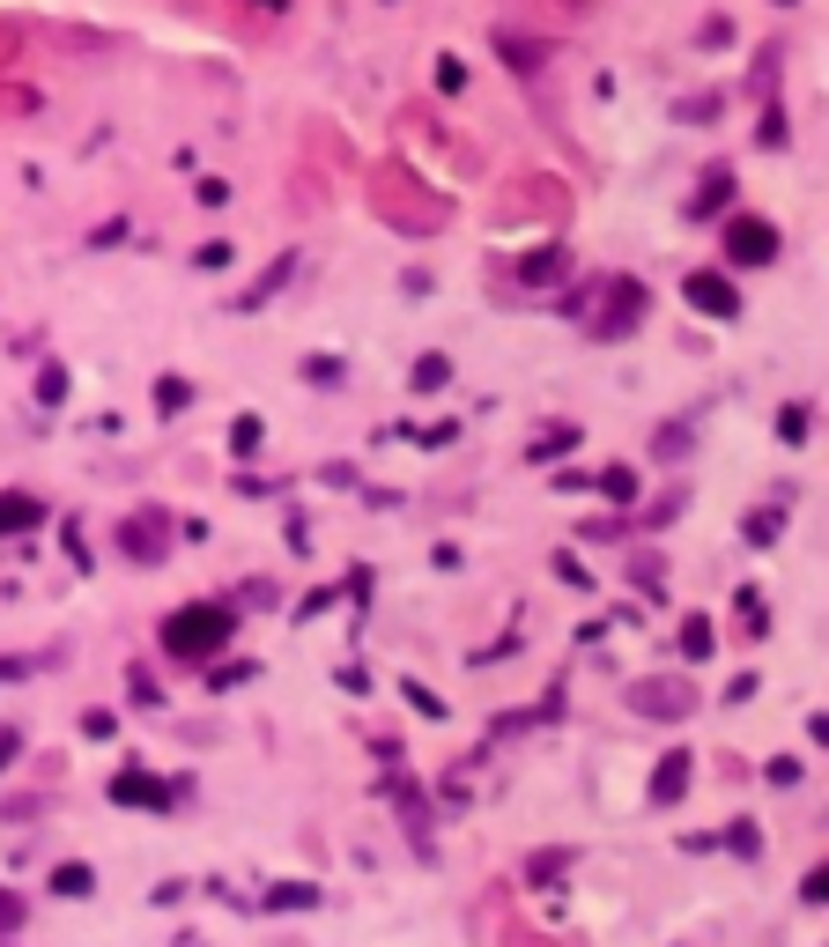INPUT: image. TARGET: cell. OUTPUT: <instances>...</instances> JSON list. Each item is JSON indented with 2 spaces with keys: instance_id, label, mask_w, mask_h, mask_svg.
<instances>
[{
  "instance_id": "1",
  "label": "cell",
  "mask_w": 829,
  "mask_h": 947,
  "mask_svg": "<svg viewBox=\"0 0 829 947\" xmlns=\"http://www.w3.org/2000/svg\"><path fill=\"white\" fill-rule=\"evenodd\" d=\"M230 637H238V622L222 615V607H178V615L164 622V644L178 660H215Z\"/></svg>"
},
{
  "instance_id": "2",
  "label": "cell",
  "mask_w": 829,
  "mask_h": 947,
  "mask_svg": "<svg viewBox=\"0 0 829 947\" xmlns=\"http://www.w3.org/2000/svg\"><path fill=\"white\" fill-rule=\"evenodd\" d=\"M778 222H763V215H734L726 222V267H770L778 259Z\"/></svg>"
},
{
  "instance_id": "3",
  "label": "cell",
  "mask_w": 829,
  "mask_h": 947,
  "mask_svg": "<svg viewBox=\"0 0 829 947\" xmlns=\"http://www.w3.org/2000/svg\"><path fill=\"white\" fill-rule=\"evenodd\" d=\"M689 770H697V763H689V747H666L660 770H652V807H674V799L689 792Z\"/></svg>"
},
{
  "instance_id": "4",
  "label": "cell",
  "mask_w": 829,
  "mask_h": 947,
  "mask_svg": "<svg viewBox=\"0 0 829 947\" xmlns=\"http://www.w3.org/2000/svg\"><path fill=\"white\" fill-rule=\"evenodd\" d=\"M689 304H697V311H711V319H734V311H741V296H734V282H726V274H689Z\"/></svg>"
},
{
  "instance_id": "5",
  "label": "cell",
  "mask_w": 829,
  "mask_h": 947,
  "mask_svg": "<svg viewBox=\"0 0 829 947\" xmlns=\"http://www.w3.org/2000/svg\"><path fill=\"white\" fill-rule=\"evenodd\" d=\"M637 311H645V289H637V282H615V304H608L600 333H608V341H615V333H629V327H637Z\"/></svg>"
},
{
  "instance_id": "6",
  "label": "cell",
  "mask_w": 829,
  "mask_h": 947,
  "mask_svg": "<svg viewBox=\"0 0 829 947\" xmlns=\"http://www.w3.org/2000/svg\"><path fill=\"white\" fill-rule=\"evenodd\" d=\"M112 799H126V807H164V784L141 778V770H126V778L112 784Z\"/></svg>"
},
{
  "instance_id": "7",
  "label": "cell",
  "mask_w": 829,
  "mask_h": 947,
  "mask_svg": "<svg viewBox=\"0 0 829 947\" xmlns=\"http://www.w3.org/2000/svg\"><path fill=\"white\" fill-rule=\"evenodd\" d=\"M637 711H660V718H681L689 711V689H629Z\"/></svg>"
},
{
  "instance_id": "8",
  "label": "cell",
  "mask_w": 829,
  "mask_h": 947,
  "mask_svg": "<svg viewBox=\"0 0 829 947\" xmlns=\"http://www.w3.org/2000/svg\"><path fill=\"white\" fill-rule=\"evenodd\" d=\"M23 526H38V503H30V496H0V534H23Z\"/></svg>"
},
{
  "instance_id": "9",
  "label": "cell",
  "mask_w": 829,
  "mask_h": 947,
  "mask_svg": "<svg viewBox=\"0 0 829 947\" xmlns=\"http://www.w3.org/2000/svg\"><path fill=\"white\" fill-rule=\"evenodd\" d=\"M445 377H452V363H445V356H422V363L408 371V385H414V393H445Z\"/></svg>"
},
{
  "instance_id": "10",
  "label": "cell",
  "mask_w": 829,
  "mask_h": 947,
  "mask_svg": "<svg viewBox=\"0 0 829 947\" xmlns=\"http://www.w3.org/2000/svg\"><path fill=\"white\" fill-rule=\"evenodd\" d=\"M711 644H718V637H711V622H704V615H689V622H681V652H689V660H711Z\"/></svg>"
},
{
  "instance_id": "11",
  "label": "cell",
  "mask_w": 829,
  "mask_h": 947,
  "mask_svg": "<svg viewBox=\"0 0 829 947\" xmlns=\"http://www.w3.org/2000/svg\"><path fill=\"white\" fill-rule=\"evenodd\" d=\"M726 193H734V170H711L704 185H697V207H689V215H711V207L726 201Z\"/></svg>"
},
{
  "instance_id": "12",
  "label": "cell",
  "mask_w": 829,
  "mask_h": 947,
  "mask_svg": "<svg viewBox=\"0 0 829 947\" xmlns=\"http://www.w3.org/2000/svg\"><path fill=\"white\" fill-rule=\"evenodd\" d=\"M600 496L629 503V496H637V474H629V466H608V474H600Z\"/></svg>"
},
{
  "instance_id": "13",
  "label": "cell",
  "mask_w": 829,
  "mask_h": 947,
  "mask_svg": "<svg viewBox=\"0 0 829 947\" xmlns=\"http://www.w3.org/2000/svg\"><path fill=\"white\" fill-rule=\"evenodd\" d=\"M800 896H807V904H829V866H815V873L800 881Z\"/></svg>"
},
{
  "instance_id": "14",
  "label": "cell",
  "mask_w": 829,
  "mask_h": 947,
  "mask_svg": "<svg viewBox=\"0 0 829 947\" xmlns=\"http://www.w3.org/2000/svg\"><path fill=\"white\" fill-rule=\"evenodd\" d=\"M571 445H578V437H571V430H556V437H540V445H534V459H563Z\"/></svg>"
},
{
  "instance_id": "15",
  "label": "cell",
  "mask_w": 829,
  "mask_h": 947,
  "mask_svg": "<svg viewBox=\"0 0 829 947\" xmlns=\"http://www.w3.org/2000/svg\"><path fill=\"white\" fill-rule=\"evenodd\" d=\"M778 519H786V511H755V519H748V540H770V534H778Z\"/></svg>"
},
{
  "instance_id": "16",
  "label": "cell",
  "mask_w": 829,
  "mask_h": 947,
  "mask_svg": "<svg viewBox=\"0 0 829 947\" xmlns=\"http://www.w3.org/2000/svg\"><path fill=\"white\" fill-rule=\"evenodd\" d=\"M437 82H445V89L459 97V89H467V67H459V60H437Z\"/></svg>"
},
{
  "instance_id": "17",
  "label": "cell",
  "mask_w": 829,
  "mask_h": 947,
  "mask_svg": "<svg viewBox=\"0 0 829 947\" xmlns=\"http://www.w3.org/2000/svg\"><path fill=\"white\" fill-rule=\"evenodd\" d=\"M778 430H786V445H800V437H807V408H786V422H778Z\"/></svg>"
},
{
  "instance_id": "18",
  "label": "cell",
  "mask_w": 829,
  "mask_h": 947,
  "mask_svg": "<svg viewBox=\"0 0 829 947\" xmlns=\"http://www.w3.org/2000/svg\"><path fill=\"white\" fill-rule=\"evenodd\" d=\"M15 925H23V904H15V896H0V933H15Z\"/></svg>"
},
{
  "instance_id": "19",
  "label": "cell",
  "mask_w": 829,
  "mask_h": 947,
  "mask_svg": "<svg viewBox=\"0 0 829 947\" xmlns=\"http://www.w3.org/2000/svg\"><path fill=\"white\" fill-rule=\"evenodd\" d=\"M8 755H15V733H0V763H8Z\"/></svg>"
}]
</instances>
